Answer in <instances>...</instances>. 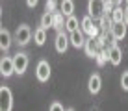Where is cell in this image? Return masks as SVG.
I'll return each mask as SVG.
<instances>
[{
    "instance_id": "6da1fadb",
    "label": "cell",
    "mask_w": 128,
    "mask_h": 111,
    "mask_svg": "<svg viewBox=\"0 0 128 111\" xmlns=\"http://www.w3.org/2000/svg\"><path fill=\"white\" fill-rule=\"evenodd\" d=\"M87 15L93 20H100L106 15V0H89V4H87Z\"/></svg>"
},
{
    "instance_id": "7a4b0ae2",
    "label": "cell",
    "mask_w": 128,
    "mask_h": 111,
    "mask_svg": "<svg viewBox=\"0 0 128 111\" xmlns=\"http://www.w3.org/2000/svg\"><path fill=\"white\" fill-rule=\"evenodd\" d=\"M32 37H34V32H32V28H30L28 24H20L19 28H17V32H15V39H17V43H19L20 46L28 44Z\"/></svg>"
},
{
    "instance_id": "3957f363",
    "label": "cell",
    "mask_w": 128,
    "mask_h": 111,
    "mask_svg": "<svg viewBox=\"0 0 128 111\" xmlns=\"http://www.w3.org/2000/svg\"><path fill=\"white\" fill-rule=\"evenodd\" d=\"M13 108V96L8 87H0V111H11Z\"/></svg>"
},
{
    "instance_id": "277c9868",
    "label": "cell",
    "mask_w": 128,
    "mask_h": 111,
    "mask_svg": "<svg viewBox=\"0 0 128 111\" xmlns=\"http://www.w3.org/2000/svg\"><path fill=\"white\" fill-rule=\"evenodd\" d=\"M84 50H86V54L89 56V57H96L100 50H104V46L100 44V41H98V39L89 37V39L86 41V44H84Z\"/></svg>"
},
{
    "instance_id": "5b68a950",
    "label": "cell",
    "mask_w": 128,
    "mask_h": 111,
    "mask_svg": "<svg viewBox=\"0 0 128 111\" xmlns=\"http://www.w3.org/2000/svg\"><path fill=\"white\" fill-rule=\"evenodd\" d=\"M35 76H37V80L41 83L48 82V78H50V65H48L46 59H41L37 63V67H35Z\"/></svg>"
},
{
    "instance_id": "8992f818",
    "label": "cell",
    "mask_w": 128,
    "mask_h": 111,
    "mask_svg": "<svg viewBox=\"0 0 128 111\" xmlns=\"http://www.w3.org/2000/svg\"><path fill=\"white\" fill-rule=\"evenodd\" d=\"M13 72H15V63H13V57L4 56L2 59H0V74H2L4 78H10Z\"/></svg>"
},
{
    "instance_id": "52a82bcc",
    "label": "cell",
    "mask_w": 128,
    "mask_h": 111,
    "mask_svg": "<svg viewBox=\"0 0 128 111\" xmlns=\"http://www.w3.org/2000/svg\"><path fill=\"white\" fill-rule=\"evenodd\" d=\"M13 63H15V72L17 74H24L26 69H28V56L24 52H19V54L13 57Z\"/></svg>"
},
{
    "instance_id": "ba28073f",
    "label": "cell",
    "mask_w": 128,
    "mask_h": 111,
    "mask_svg": "<svg viewBox=\"0 0 128 111\" xmlns=\"http://www.w3.org/2000/svg\"><path fill=\"white\" fill-rule=\"evenodd\" d=\"M82 32L87 33L89 37H95V39H96V35H98V28L93 24V19H91L89 15L82 19Z\"/></svg>"
},
{
    "instance_id": "9c48e42d",
    "label": "cell",
    "mask_w": 128,
    "mask_h": 111,
    "mask_svg": "<svg viewBox=\"0 0 128 111\" xmlns=\"http://www.w3.org/2000/svg\"><path fill=\"white\" fill-rule=\"evenodd\" d=\"M126 22H113V26H112V37L115 39V41H121V39H124L126 37Z\"/></svg>"
},
{
    "instance_id": "30bf717a",
    "label": "cell",
    "mask_w": 128,
    "mask_h": 111,
    "mask_svg": "<svg viewBox=\"0 0 128 111\" xmlns=\"http://www.w3.org/2000/svg\"><path fill=\"white\" fill-rule=\"evenodd\" d=\"M108 57H110V63L115 65V67L121 63V59H122V52H121V48H119L115 43L110 44V48H108Z\"/></svg>"
},
{
    "instance_id": "8fae6325",
    "label": "cell",
    "mask_w": 128,
    "mask_h": 111,
    "mask_svg": "<svg viewBox=\"0 0 128 111\" xmlns=\"http://www.w3.org/2000/svg\"><path fill=\"white\" fill-rule=\"evenodd\" d=\"M69 43H70V39L65 35L63 32H58V37H56V50L60 52V54H63V52H67V48H69Z\"/></svg>"
},
{
    "instance_id": "7c38bea8",
    "label": "cell",
    "mask_w": 128,
    "mask_h": 111,
    "mask_svg": "<svg viewBox=\"0 0 128 111\" xmlns=\"http://www.w3.org/2000/svg\"><path fill=\"white\" fill-rule=\"evenodd\" d=\"M100 87H102V78H100L98 74H93V76L89 78V82H87L89 93H91V95H96V93L100 91Z\"/></svg>"
},
{
    "instance_id": "4fadbf2b",
    "label": "cell",
    "mask_w": 128,
    "mask_h": 111,
    "mask_svg": "<svg viewBox=\"0 0 128 111\" xmlns=\"http://www.w3.org/2000/svg\"><path fill=\"white\" fill-rule=\"evenodd\" d=\"M70 44H72L74 48H82L84 44H86V39H84V32L82 30H76V32L70 33Z\"/></svg>"
},
{
    "instance_id": "5bb4252c",
    "label": "cell",
    "mask_w": 128,
    "mask_h": 111,
    "mask_svg": "<svg viewBox=\"0 0 128 111\" xmlns=\"http://www.w3.org/2000/svg\"><path fill=\"white\" fill-rule=\"evenodd\" d=\"M10 46H11V33L2 26V30H0V48H2V52H6Z\"/></svg>"
},
{
    "instance_id": "9a60e30c",
    "label": "cell",
    "mask_w": 128,
    "mask_h": 111,
    "mask_svg": "<svg viewBox=\"0 0 128 111\" xmlns=\"http://www.w3.org/2000/svg\"><path fill=\"white\" fill-rule=\"evenodd\" d=\"M34 41H35V44H37V46H43V44H45V41H46V30L39 26V28L34 32Z\"/></svg>"
},
{
    "instance_id": "2e32d148",
    "label": "cell",
    "mask_w": 128,
    "mask_h": 111,
    "mask_svg": "<svg viewBox=\"0 0 128 111\" xmlns=\"http://www.w3.org/2000/svg\"><path fill=\"white\" fill-rule=\"evenodd\" d=\"M60 7H61V13H63L65 17H70L72 11H74V2L72 0H61Z\"/></svg>"
},
{
    "instance_id": "e0dca14e",
    "label": "cell",
    "mask_w": 128,
    "mask_h": 111,
    "mask_svg": "<svg viewBox=\"0 0 128 111\" xmlns=\"http://www.w3.org/2000/svg\"><path fill=\"white\" fill-rule=\"evenodd\" d=\"M52 26H54V13L45 11V15L41 17V28L48 30V28H52Z\"/></svg>"
},
{
    "instance_id": "ac0fdd59",
    "label": "cell",
    "mask_w": 128,
    "mask_h": 111,
    "mask_svg": "<svg viewBox=\"0 0 128 111\" xmlns=\"http://www.w3.org/2000/svg\"><path fill=\"white\" fill-rule=\"evenodd\" d=\"M65 30H67L69 33H72V32H76V30H78V19L74 15L67 17V20H65Z\"/></svg>"
},
{
    "instance_id": "d6986e66",
    "label": "cell",
    "mask_w": 128,
    "mask_h": 111,
    "mask_svg": "<svg viewBox=\"0 0 128 111\" xmlns=\"http://www.w3.org/2000/svg\"><path fill=\"white\" fill-rule=\"evenodd\" d=\"M63 13L61 11H54V26L52 28H56L58 32H63Z\"/></svg>"
},
{
    "instance_id": "ffe728a7",
    "label": "cell",
    "mask_w": 128,
    "mask_h": 111,
    "mask_svg": "<svg viewBox=\"0 0 128 111\" xmlns=\"http://www.w3.org/2000/svg\"><path fill=\"white\" fill-rule=\"evenodd\" d=\"M112 20L113 22H124V9L121 6H115V9L112 13Z\"/></svg>"
},
{
    "instance_id": "44dd1931",
    "label": "cell",
    "mask_w": 128,
    "mask_h": 111,
    "mask_svg": "<svg viewBox=\"0 0 128 111\" xmlns=\"http://www.w3.org/2000/svg\"><path fill=\"white\" fill-rule=\"evenodd\" d=\"M98 22H100V30H102V32H108V30H112V26H113L112 17H108V15H104Z\"/></svg>"
},
{
    "instance_id": "7402d4cb",
    "label": "cell",
    "mask_w": 128,
    "mask_h": 111,
    "mask_svg": "<svg viewBox=\"0 0 128 111\" xmlns=\"http://www.w3.org/2000/svg\"><path fill=\"white\" fill-rule=\"evenodd\" d=\"M121 87H122V91H128V70L122 72V76H121Z\"/></svg>"
},
{
    "instance_id": "603a6c76",
    "label": "cell",
    "mask_w": 128,
    "mask_h": 111,
    "mask_svg": "<svg viewBox=\"0 0 128 111\" xmlns=\"http://www.w3.org/2000/svg\"><path fill=\"white\" fill-rule=\"evenodd\" d=\"M113 4H115L113 0H106V15H108V17L113 13V9H115V6H113Z\"/></svg>"
},
{
    "instance_id": "cb8c5ba5",
    "label": "cell",
    "mask_w": 128,
    "mask_h": 111,
    "mask_svg": "<svg viewBox=\"0 0 128 111\" xmlns=\"http://www.w3.org/2000/svg\"><path fill=\"white\" fill-rule=\"evenodd\" d=\"M56 4H58L56 0H46V11L48 13H54L56 11Z\"/></svg>"
},
{
    "instance_id": "d4e9b609",
    "label": "cell",
    "mask_w": 128,
    "mask_h": 111,
    "mask_svg": "<svg viewBox=\"0 0 128 111\" xmlns=\"http://www.w3.org/2000/svg\"><path fill=\"white\" fill-rule=\"evenodd\" d=\"M48 111H67V109H63V106L60 104V102H52L50 104V109Z\"/></svg>"
},
{
    "instance_id": "484cf974",
    "label": "cell",
    "mask_w": 128,
    "mask_h": 111,
    "mask_svg": "<svg viewBox=\"0 0 128 111\" xmlns=\"http://www.w3.org/2000/svg\"><path fill=\"white\" fill-rule=\"evenodd\" d=\"M37 2H39V0H26L28 7H35V6H37Z\"/></svg>"
},
{
    "instance_id": "4316f807",
    "label": "cell",
    "mask_w": 128,
    "mask_h": 111,
    "mask_svg": "<svg viewBox=\"0 0 128 111\" xmlns=\"http://www.w3.org/2000/svg\"><path fill=\"white\" fill-rule=\"evenodd\" d=\"M124 22H126V26H128V7L124 9Z\"/></svg>"
},
{
    "instance_id": "83f0119b",
    "label": "cell",
    "mask_w": 128,
    "mask_h": 111,
    "mask_svg": "<svg viewBox=\"0 0 128 111\" xmlns=\"http://www.w3.org/2000/svg\"><path fill=\"white\" fill-rule=\"evenodd\" d=\"M67 111H74V109H67Z\"/></svg>"
},
{
    "instance_id": "f1b7e54d",
    "label": "cell",
    "mask_w": 128,
    "mask_h": 111,
    "mask_svg": "<svg viewBox=\"0 0 128 111\" xmlns=\"http://www.w3.org/2000/svg\"><path fill=\"white\" fill-rule=\"evenodd\" d=\"M113 2H119V0H113Z\"/></svg>"
},
{
    "instance_id": "f546056e",
    "label": "cell",
    "mask_w": 128,
    "mask_h": 111,
    "mask_svg": "<svg viewBox=\"0 0 128 111\" xmlns=\"http://www.w3.org/2000/svg\"><path fill=\"white\" fill-rule=\"evenodd\" d=\"M126 6H128V0H126Z\"/></svg>"
}]
</instances>
